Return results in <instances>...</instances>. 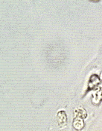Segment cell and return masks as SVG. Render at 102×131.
I'll return each instance as SVG.
<instances>
[{"label": "cell", "instance_id": "6da1fadb", "mask_svg": "<svg viewBox=\"0 0 102 131\" xmlns=\"http://www.w3.org/2000/svg\"><path fill=\"white\" fill-rule=\"evenodd\" d=\"M58 122L60 125H64L66 123L67 117L65 112L64 111L59 112L57 115Z\"/></svg>", "mask_w": 102, "mask_h": 131}, {"label": "cell", "instance_id": "7a4b0ae2", "mask_svg": "<svg viewBox=\"0 0 102 131\" xmlns=\"http://www.w3.org/2000/svg\"><path fill=\"white\" fill-rule=\"evenodd\" d=\"M74 125L76 128L80 129L83 127V123L82 120L78 119H76L74 121Z\"/></svg>", "mask_w": 102, "mask_h": 131}, {"label": "cell", "instance_id": "3957f363", "mask_svg": "<svg viewBox=\"0 0 102 131\" xmlns=\"http://www.w3.org/2000/svg\"><path fill=\"white\" fill-rule=\"evenodd\" d=\"M75 113L76 116L81 118H84L86 116L85 112L82 109H79L78 110L76 111Z\"/></svg>", "mask_w": 102, "mask_h": 131}]
</instances>
